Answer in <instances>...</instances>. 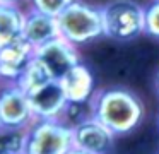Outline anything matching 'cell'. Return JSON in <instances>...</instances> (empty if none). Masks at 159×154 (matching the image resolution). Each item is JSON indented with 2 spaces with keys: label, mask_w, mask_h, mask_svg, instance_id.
I'll return each instance as SVG.
<instances>
[{
  "label": "cell",
  "mask_w": 159,
  "mask_h": 154,
  "mask_svg": "<svg viewBox=\"0 0 159 154\" xmlns=\"http://www.w3.org/2000/svg\"><path fill=\"white\" fill-rule=\"evenodd\" d=\"M93 116L108 127L116 137L132 133L140 127L145 116L144 101L128 87L98 89L91 99Z\"/></svg>",
  "instance_id": "1"
},
{
  "label": "cell",
  "mask_w": 159,
  "mask_h": 154,
  "mask_svg": "<svg viewBox=\"0 0 159 154\" xmlns=\"http://www.w3.org/2000/svg\"><path fill=\"white\" fill-rule=\"evenodd\" d=\"M60 36L75 46L93 43L104 36V22L101 7L91 5L82 0L70 3L58 17Z\"/></svg>",
  "instance_id": "2"
},
{
  "label": "cell",
  "mask_w": 159,
  "mask_h": 154,
  "mask_svg": "<svg viewBox=\"0 0 159 154\" xmlns=\"http://www.w3.org/2000/svg\"><path fill=\"white\" fill-rule=\"evenodd\" d=\"M104 36L127 43L145 34V7L135 0H111L101 7Z\"/></svg>",
  "instance_id": "3"
},
{
  "label": "cell",
  "mask_w": 159,
  "mask_h": 154,
  "mask_svg": "<svg viewBox=\"0 0 159 154\" xmlns=\"http://www.w3.org/2000/svg\"><path fill=\"white\" fill-rule=\"evenodd\" d=\"M72 149V127L62 120H36L28 128L24 154H69Z\"/></svg>",
  "instance_id": "4"
},
{
  "label": "cell",
  "mask_w": 159,
  "mask_h": 154,
  "mask_svg": "<svg viewBox=\"0 0 159 154\" xmlns=\"http://www.w3.org/2000/svg\"><path fill=\"white\" fill-rule=\"evenodd\" d=\"M36 122L29 96L19 84L0 87V123L4 127L29 128Z\"/></svg>",
  "instance_id": "5"
},
{
  "label": "cell",
  "mask_w": 159,
  "mask_h": 154,
  "mask_svg": "<svg viewBox=\"0 0 159 154\" xmlns=\"http://www.w3.org/2000/svg\"><path fill=\"white\" fill-rule=\"evenodd\" d=\"M74 149L89 154H113L118 137L94 116L72 128Z\"/></svg>",
  "instance_id": "6"
},
{
  "label": "cell",
  "mask_w": 159,
  "mask_h": 154,
  "mask_svg": "<svg viewBox=\"0 0 159 154\" xmlns=\"http://www.w3.org/2000/svg\"><path fill=\"white\" fill-rule=\"evenodd\" d=\"M34 57L45 65L52 79L55 81H60L70 68H74L79 62H82L79 55V46H75L62 36L36 48Z\"/></svg>",
  "instance_id": "7"
},
{
  "label": "cell",
  "mask_w": 159,
  "mask_h": 154,
  "mask_svg": "<svg viewBox=\"0 0 159 154\" xmlns=\"http://www.w3.org/2000/svg\"><path fill=\"white\" fill-rule=\"evenodd\" d=\"M36 120H60L69 103L60 81H48L28 92Z\"/></svg>",
  "instance_id": "8"
},
{
  "label": "cell",
  "mask_w": 159,
  "mask_h": 154,
  "mask_svg": "<svg viewBox=\"0 0 159 154\" xmlns=\"http://www.w3.org/2000/svg\"><path fill=\"white\" fill-rule=\"evenodd\" d=\"M36 48L24 38L0 48V81L4 84H17L21 75L34 58Z\"/></svg>",
  "instance_id": "9"
},
{
  "label": "cell",
  "mask_w": 159,
  "mask_h": 154,
  "mask_svg": "<svg viewBox=\"0 0 159 154\" xmlns=\"http://www.w3.org/2000/svg\"><path fill=\"white\" fill-rule=\"evenodd\" d=\"M63 91L69 101L86 103L91 101L96 92V79L91 67L84 62H79L74 68H70L62 79H60Z\"/></svg>",
  "instance_id": "10"
},
{
  "label": "cell",
  "mask_w": 159,
  "mask_h": 154,
  "mask_svg": "<svg viewBox=\"0 0 159 154\" xmlns=\"http://www.w3.org/2000/svg\"><path fill=\"white\" fill-rule=\"evenodd\" d=\"M58 36H60V27L57 17L43 14L34 9H29L26 12L22 38L29 44H33L34 48H39Z\"/></svg>",
  "instance_id": "11"
},
{
  "label": "cell",
  "mask_w": 159,
  "mask_h": 154,
  "mask_svg": "<svg viewBox=\"0 0 159 154\" xmlns=\"http://www.w3.org/2000/svg\"><path fill=\"white\" fill-rule=\"evenodd\" d=\"M26 12L16 3H0V48L22 38Z\"/></svg>",
  "instance_id": "12"
},
{
  "label": "cell",
  "mask_w": 159,
  "mask_h": 154,
  "mask_svg": "<svg viewBox=\"0 0 159 154\" xmlns=\"http://www.w3.org/2000/svg\"><path fill=\"white\" fill-rule=\"evenodd\" d=\"M121 142L116 140L113 154H159V147L156 146L154 139L145 133H132L120 137Z\"/></svg>",
  "instance_id": "13"
},
{
  "label": "cell",
  "mask_w": 159,
  "mask_h": 154,
  "mask_svg": "<svg viewBox=\"0 0 159 154\" xmlns=\"http://www.w3.org/2000/svg\"><path fill=\"white\" fill-rule=\"evenodd\" d=\"M28 128L0 125V154H24Z\"/></svg>",
  "instance_id": "14"
},
{
  "label": "cell",
  "mask_w": 159,
  "mask_h": 154,
  "mask_svg": "<svg viewBox=\"0 0 159 154\" xmlns=\"http://www.w3.org/2000/svg\"><path fill=\"white\" fill-rule=\"evenodd\" d=\"M48 81H53L50 72L46 70L45 65L34 57L31 60V63L28 65V68L24 70V74L21 75V79L17 81V84L21 86L26 92H29V91H33V89H36L38 86L48 82Z\"/></svg>",
  "instance_id": "15"
},
{
  "label": "cell",
  "mask_w": 159,
  "mask_h": 154,
  "mask_svg": "<svg viewBox=\"0 0 159 154\" xmlns=\"http://www.w3.org/2000/svg\"><path fill=\"white\" fill-rule=\"evenodd\" d=\"M93 116V106H91V101H86V103H79V101H69L65 105L62 111V120L65 125L69 127H75L79 123H82L84 120L91 118Z\"/></svg>",
  "instance_id": "16"
},
{
  "label": "cell",
  "mask_w": 159,
  "mask_h": 154,
  "mask_svg": "<svg viewBox=\"0 0 159 154\" xmlns=\"http://www.w3.org/2000/svg\"><path fill=\"white\" fill-rule=\"evenodd\" d=\"M74 2H75V0H29V5H31V9L39 10V12H43V14L58 17L60 14Z\"/></svg>",
  "instance_id": "17"
},
{
  "label": "cell",
  "mask_w": 159,
  "mask_h": 154,
  "mask_svg": "<svg viewBox=\"0 0 159 154\" xmlns=\"http://www.w3.org/2000/svg\"><path fill=\"white\" fill-rule=\"evenodd\" d=\"M145 34L159 40V0L145 5Z\"/></svg>",
  "instance_id": "18"
},
{
  "label": "cell",
  "mask_w": 159,
  "mask_h": 154,
  "mask_svg": "<svg viewBox=\"0 0 159 154\" xmlns=\"http://www.w3.org/2000/svg\"><path fill=\"white\" fill-rule=\"evenodd\" d=\"M19 2L21 0H0V3H16V5H19Z\"/></svg>",
  "instance_id": "19"
},
{
  "label": "cell",
  "mask_w": 159,
  "mask_h": 154,
  "mask_svg": "<svg viewBox=\"0 0 159 154\" xmlns=\"http://www.w3.org/2000/svg\"><path fill=\"white\" fill-rule=\"evenodd\" d=\"M156 89H157V94H159V68L156 72Z\"/></svg>",
  "instance_id": "20"
},
{
  "label": "cell",
  "mask_w": 159,
  "mask_h": 154,
  "mask_svg": "<svg viewBox=\"0 0 159 154\" xmlns=\"http://www.w3.org/2000/svg\"><path fill=\"white\" fill-rule=\"evenodd\" d=\"M69 154H89V152H84V151H79V149H72Z\"/></svg>",
  "instance_id": "21"
},
{
  "label": "cell",
  "mask_w": 159,
  "mask_h": 154,
  "mask_svg": "<svg viewBox=\"0 0 159 154\" xmlns=\"http://www.w3.org/2000/svg\"><path fill=\"white\" fill-rule=\"evenodd\" d=\"M157 128H159V116H157Z\"/></svg>",
  "instance_id": "22"
},
{
  "label": "cell",
  "mask_w": 159,
  "mask_h": 154,
  "mask_svg": "<svg viewBox=\"0 0 159 154\" xmlns=\"http://www.w3.org/2000/svg\"><path fill=\"white\" fill-rule=\"evenodd\" d=\"M0 125H2V123H0Z\"/></svg>",
  "instance_id": "23"
}]
</instances>
